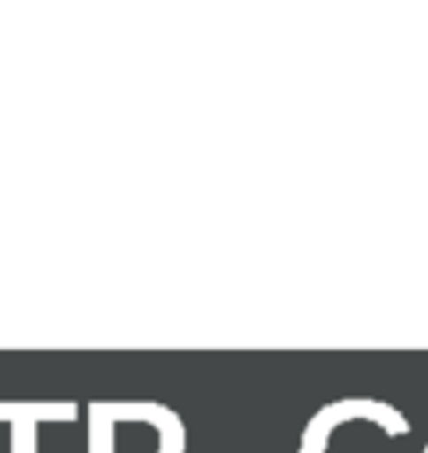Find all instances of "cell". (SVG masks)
<instances>
[{"instance_id": "6da1fadb", "label": "cell", "mask_w": 428, "mask_h": 453, "mask_svg": "<svg viewBox=\"0 0 428 453\" xmlns=\"http://www.w3.org/2000/svg\"><path fill=\"white\" fill-rule=\"evenodd\" d=\"M78 407L67 403H35V400H18V403H0V418L11 421V453H35L39 446V421H71Z\"/></svg>"}, {"instance_id": "7a4b0ae2", "label": "cell", "mask_w": 428, "mask_h": 453, "mask_svg": "<svg viewBox=\"0 0 428 453\" xmlns=\"http://www.w3.org/2000/svg\"><path fill=\"white\" fill-rule=\"evenodd\" d=\"M424 453H428V446H424Z\"/></svg>"}]
</instances>
